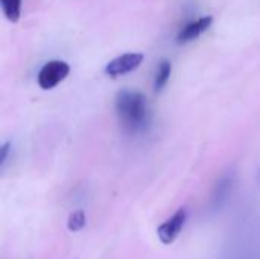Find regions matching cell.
Listing matches in <instances>:
<instances>
[{
	"mask_svg": "<svg viewBox=\"0 0 260 259\" xmlns=\"http://www.w3.org/2000/svg\"><path fill=\"white\" fill-rule=\"evenodd\" d=\"M230 185H232V182H230V180H227V179L218 183L216 194L213 195V203H215V208H219V206H221V200H222V198H225V195L229 194Z\"/></svg>",
	"mask_w": 260,
	"mask_h": 259,
	"instance_id": "cell-9",
	"label": "cell"
},
{
	"mask_svg": "<svg viewBox=\"0 0 260 259\" xmlns=\"http://www.w3.org/2000/svg\"><path fill=\"white\" fill-rule=\"evenodd\" d=\"M85 212L82 209H78L75 212H72L69 215V220H67V229L70 232H79L85 227Z\"/></svg>",
	"mask_w": 260,
	"mask_h": 259,
	"instance_id": "cell-8",
	"label": "cell"
},
{
	"mask_svg": "<svg viewBox=\"0 0 260 259\" xmlns=\"http://www.w3.org/2000/svg\"><path fill=\"white\" fill-rule=\"evenodd\" d=\"M145 55L140 52H128L116 56L105 66V73L111 78L123 76L131 72H134L142 63H143Z\"/></svg>",
	"mask_w": 260,
	"mask_h": 259,
	"instance_id": "cell-3",
	"label": "cell"
},
{
	"mask_svg": "<svg viewBox=\"0 0 260 259\" xmlns=\"http://www.w3.org/2000/svg\"><path fill=\"white\" fill-rule=\"evenodd\" d=\"M9 150H11V142H5V143L2 145V148H0V151H2V154H0V165H2V166L5 165V162H6V159H8Z\"/></svg>",
	"mask_w": 260,
	"mask_h": 259,
	"instance_id": "cell-10",
	"label": "cell"
},
{
	"mask_svg": "<svg viewBox=\"0 0 260 259\" xmlns=\"http://www.w3.org/2000/svg\"><path fill=\"white\" fill-rule=\"evenodd\" d=\"M5 17L11 23H17L21 15V0H0Z\"/></svg>",
	"mask_w": 260,
	"mask_h": 259,
	"instance_id": "cell-7",
	"label": "cell"
},
{
	"mask_svg": "<svg viewBox=\"0 0 260 259\" xmlns=\"http://www.w3.org/2000/svg\"><path fill=\"white\" fill-rule=\"evenodd\" d=\"M259 179H260V174H259Z\"/></svg>",
	"mask_w": 260,
	"mask_h": 259,
	"instance_id": "cell-11",
	"label": "cell"
},
{
	"mask_svg": "<svg viewBox=\"0 0 260 259\" xmlns=\"http://www.w3.org/2000/svg\"><path fill=\"white\" fill-rule=\"evenodd\" d=\"M186 218H187V212L184 208H180L171 218H168L165 223H161L157 229V235H158V240L165 244V246H169L172 244L181 234L183 227H184V223H186Z\"/></svg>",
	"mask_w": 260,
	"mask_h": 259,
	"instance_id": "cell-4",
	"label": "cell"
},
{
	"mask_svg": "<svg viewBox=\"0 0 260 259\" xmlns=\"http://www.w3.org/2000/svg\"><path fill=\"white\" fill-rule=\"evenodd\" d=\"M114 107L119 122L125 131L136 134L145 131L146 127L149 125L151 113H149L148 101L140 92L129 90V89H123L117 92Z\"/></svg>",
	"mask_w": 260,
	"mask_h": 259,
	"instance_id": "cell-1",
	"label": "cell"
},
{
	"mask_svg": "<svg viewBox=\"0 0 260 259\" xmlns=\"http://www.w3.org/2000/svg\"><path fill=\"white\" fill-rule=\"evenodd\" d=\"M171 73H172V64H171V61L169 60H161L160 64H158V67H157L155 78H154V90L157 93L161 92L166 87V84H168V81L171 78Z\"/></svg>",
	"mask_w": 260,
	"mask_h": 259,
	"instance_id": "cell-6",
	"label": "cell"
},
{
	"mask_svg": "<svg viewBox=\"0 0 260 259\" xmlns=\"http://www.w3.org/2000/svg\"><path fill=\"white\" fill-rule=\"evenodd\" d=\"M70 73V66L62 61V60H52L49 63H46L37 76L38 85L43 90H52L55 89L59 82H62L67 75Z\"/></svg>",
	"mask_w": 260,
	"mask_h": 259,
	"instance_id": "cell-2",
	"label": "cell"
},
{
	"mask_svg": "<svg viewBox=\"0 0 260 259\" xmlns=\"http://www.w3.org/2000/svg\"><path fill=\"white\" fill-rule=\"evenodd\" d=\"M213 23V17L212 15H204V17H200L190 23H187L177 35V43L180 44H186L189 41H193L197 40L198 37H201Z\"/></svg>",
	"mask_w": 260,
	"mask_h": 259,
	"instance_id": "cell-5",
	"label": "cell"
}]
</instances>
